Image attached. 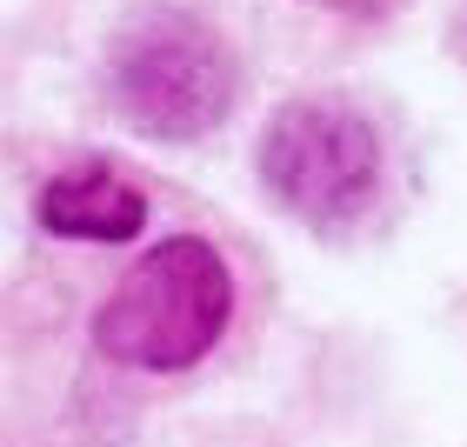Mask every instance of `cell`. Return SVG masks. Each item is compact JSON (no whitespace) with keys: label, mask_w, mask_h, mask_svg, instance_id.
<instances>
[{"label":"cell","mask_w":467,"mask_h":447,"mask_svg":"<svg viewBox=\"0 0 467 447\" xmlns=\"http://www.w3.org/2000/svg\"><path fill=\"white\" fill-rule=\"evenodd\" d=\"M227 321H234L227 261L194 234H174L120 274V287L94 314V340L120 368L174 374V368H194L201 354H214Z\"/></svg>","instance_id":"6da1fadb"},{"label":"cell","mask_w":467,"mask_h":447,"mask_svg":"<svg viewBox=\"0 0 467 447\" xmlns=\"http://www.w3.org/2000/svg\"><path fill=\"white\" fill-rule=\"evenodd\" d=\"M261 181L287 214L334 234L380 194V140L341 100H294L261 140Z\"/></svg>","instance_id":"7a4b0ae2"},{"label":"cell","mask_w":467,"mask_h":447,"mask_svg":"<svg viewBox=\"0 0 467 447\" xmlns=\"http://www.w3.org/2000/svg\"><path fill=\"white\" fill-rule=\"evenodd\" d=\"M114 94H120V108L140 134L194 140L234 108V60L201 20L154 14L120 40Z\"/></svg>","instance_id":"3957f363"},{"label":"cell","mask_w":467,"mask_h":447,"mask_svg":"<svg viewBox=\"0 0 467 447\" xmlns=\"http://www.w3.org/2000/svg\"><path fill=\"white\" fill-rule=\"evenodd\" d=\"M147 221V194L114 167H67L40 187V227L67 241H134Z\"/></svg>","instance_id":"277c9868"},{"label":"cell","mask_w":467,"mask_h":447,"mask_svg":"<svg viewBox=\"0 0 467 447\" xmlns=\"http://www.w3.org/2000/svg\"><path fill=\"white\" fill-rule=\"evenodd\" d=\"M314 7H334V14H354V20H380V14H394L400 0H314Z\"/></svg>","instance_id":"5b68a950"}]
</instances>
